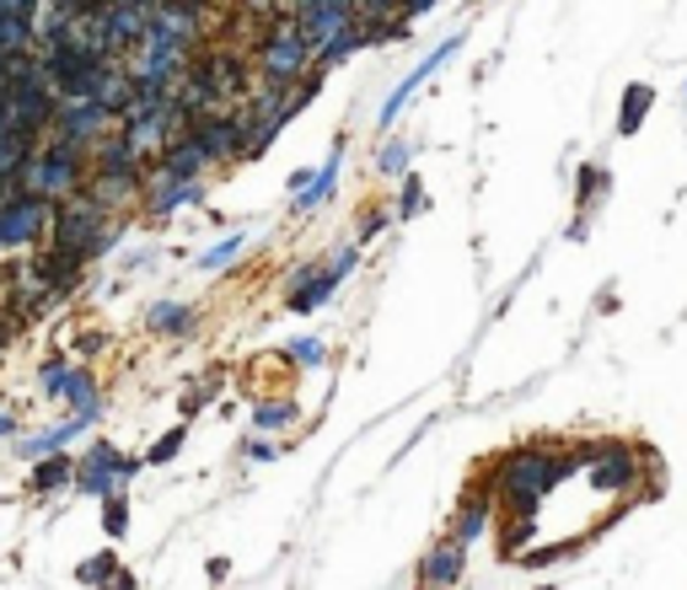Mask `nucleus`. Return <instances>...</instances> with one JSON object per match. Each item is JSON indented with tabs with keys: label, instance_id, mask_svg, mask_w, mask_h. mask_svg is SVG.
I'll return each mask as SVG.
<instances>
[{
	"label": "nucleus",
	"instance_id": "1",
	"mask_svg": "<svg viewBox=\"0 0 687 590\" xmlns=\"http://www.w3.org/2000/svg\"><path fill=\"white\" fill-rule=\"evenodd\" d=\"M49 231H55V248H60V253H75L81 263L97 258L103 248H114V237H119V226H108V209L92 194L60 198V215L49 220Z\"/></svg>",
	"mask_w": 687,
	"mask_h": 590
},
{
	"label": "nucleus",
	"instance_id": "2",
	"mask_svg": "<svg viewBox=\"0 0 687 590\" xmlns=\"http://www.w3.org/2000/svg\"><path fill=\"white\" fill-rule=\"evenodd\" d=\"M22 194L33 198H49V204H60V198L81 194V150H70V145H44V150H33L27 156V167H22V183H16Z\"/></svg>",
	"mask_w": 687,
	"mask_h": 590
},
{
	"label": "nucleus",
	"instance_id": "3",
	"mask_svg": "<svg viewBox=\"0 0 687 590\" xmlns=\"http://www.w3.org/2000/svg\"><path fill=\"white\" fill-rule=\"evenodd\" d=\"M258 65H263L269 81H285V86H296V81L312 70V49H307V38L296 33V16H280V22L263 33Z\"/></svg>",
	"mask_w": 687,
	"mask_h": 590
},
{
	"label": "nucleus",
	"instance_id": "4",
	"mask_svg": "<svg viewBox=\"0 0 687 590\" xmlns=\"http://www.w3.org/2000/svg\"><path fill=\"white\" fill-rule=\"evenodd\" d=\"M55 220V204L49 198H33V194H16L0 204V248H22V242H38Z\"/></svg>",
	"mask_w": 687,
	"mask_h": 590
},
{
	"label": "nucleus",
	"instance_id": "5",
	"mask_svg": "<svg viewBox=\"0 0 687 590\" xmlns=\"http://www.w3.org/2000/svg\"><path fill=\"white\" fill-rule=\"evenodd\" d=\"M554 457H543V451H521V457L500 461V494L510 505H532L548 483H554Z\"/></svg>",
	"mask_w": 687,
	"mask_h": 590
},
{
	"label": "nucleus",
	"instance_id": "6",
	"mask_svg": "<svg viewBox=\"0 0 687 590\" xmlns=\"http://www.w3.org/2000/svg\"><path fill=\"white\" fill-rule=\"evenodd\" d=\"M108 119H114V113H108L103 103H60L55 119H49V140L81 150V145H92L97 134L108 130Z\"/></svg>",
	"mask_w": 687,
	"mask_h": 590
},
{
	"label": "nucleus",
	"instance_id": "7",
	"mask_svg": "<svg viewBox=\"0 0 687 590\" xmlns=\"http://www.w3.org/2000/svg\"><path fill=\"white\" fill-rule=\"evenodd\" d=\"M242 134H248V119H237V113H204V119H193L188 124V140L204 150V161H221V156H237L242 150Z\"/></svg>",
	"mask_w": 687,
	"mask_h": 590
},
{
	"label": "nucleus",
	"instance_id": "8",
	"mask_svg": "<svg viewBox=\"0 0 687 590\" xmlns=\"http://www.w3.org/2000/svg\"><path fill=\"white\" fill-rule=\"evenodd\" d=\"M145 27H151V5H134V0H108L103 5V44H108V55L114 49H134L145 38Z\"/></svg>",
	"mask_w": 687,
	"mask_h": 590
},
{
	"label": "nucleus",
	"instance_id": "9",
	"mask_svg": "<svg viewBox=\"0 0 687 590\" xmlns=\"http://www.w3.org/2000/svg\"><path fill=\"white\" fill-rule=\"evenodd\" d=\"M199 75L210 81V92H215V103H232V97H248V70L242 60L232 55V49H215V55H204L199 60Z\"/></svg>",
	"mask_w": 687,
	"mask_h": 590
},
{
	"label": "nucleus",
	"instance_id": "10",
	"mask_svg": "<svg viewBox=\"0 0 687 590\" xmlns=\"http://www.w3.org/2000/svg\"><path fill=\"white\" fill-rule=\"evenodd\" d=\"M193 198H199V183H193V178H178V172H167V167H156L151 183H145V204H151V215H173L178 204H193Z\"/></svg>",
	"mask_w": 687,
	"mask_h": 590
},
{
	"label": "nucleus",
	"instance_id": "11",
	"mask_svg": "<svg viewBox=\"0 0 687 590\" xmlns=\"http://www.w3.org/2000/svg\"><path fill=\"white\" fill-rule=\"evenodd\" d=\"M457 49H462V38H446V44H440V49H436V55H430L425 65L414 70V75H408V81H403V86H398V92L387 97V108H381V124H392V119H398V108H403V103L414 97V86H419V81H425V75H430V70H436L440 60H446V55H457Z\"/></svg>",
	"mask_w": 687,
	"mask_h": 590
},
{
	"label": "nucleus",
	"instance_id": "12",
	"mask_svg": "<svg viewBox=\"0 0 687 590\" xmlns=\"http://www.w3.org/2000/svg\"><path fill=\"white\" fill-rule=\"evenodd\" d=\"M457 569H462V542L440 547L436 558H430V569H425V586H446V580H457Z\"/></svg>",
	"mask_w": 687,
	"mask_h": 590
},
{
	"label": "nucleus",
	"instance_id": "13",
	"mask_svg": "<svg viewBox=\"0 0 687 590\" xmlns=\"http://www.w3.org/2000/svg\"><path fill=\"white\" fill-rule=\"evenodd\" d=\"M188 323H193V306H178V301H167V306L151 312V328L156 333H178V328H188Z\"/></svg>",
	"mask_w": 687,
	"mask_h": 590
},
{
	"label": "nucleus",
	"instance_id": "14",
	"mask_svg": "<svg viewBox=\"0 0 687 590\" xmlns=\"http://www.w3.org/2000/svg\"><path fill=\"white\" fill-rule=\"evenodd\" d=\"M114 467H119L114 451H108V446H97L92 461H86V472H81V478H86V489H92V494H103V489H108V478H103V472H114Z\"/></svg>",
	"mask_w": 687,
	"mask_h": 590
},
{
	"label": "nucleus",
	"instance_id": "15",
	"mask_svg": "<svg viewBox=\"0 0 687 590\" xmlns=\"http://www.w3.org/2000/svg\"><path fill=\"white\" fill-rule=\"evenodd\" d=\"M644 113H650V86H633V92H628L624 119H618V124H624V134L639 130V124H644Z\"/></svg>",
	"mask_w": 687,
	"mask_h": 590
},
{
	"label": "nucleus",
	"instance_id": "16",
	"mask_svg": "<svg viewBox=\"0 0 687 590\" xmlns=\"http://www.w3.org/2000/svg\"><path fill=\"white\" fill-rule=\"evenodd\" d=\"M237 248H242V237H226L215 253H204V268H226V258H237Z\"/></svg>",
	"mask_w": 687,
	"mask_h": 590
},
{
	"label": "nucleus",
	"instance_id": "17",
	"mask_svg": "<svg viewBox=\"0 0 687 590\" xmlns=\"http://www.w3.org/2000/svg\"><path fill=\"white\" fill-rule=\"evenodd\" d=\"M64 478H75V472H70V467H64V461H49V467H44V472H38V489H60Z\"/></svg>",
	"mask_w": 687,
	"mask_h": 590
},
{
	"label": "nucleus",
	"instance_id": "18",
	"mask_svg": "<svg viewBox=\"0 0 687 590\" xmlns=\"http://www.w3.org/2000/svg\"><path fill=\"white\" fill-rule=\"evenodd\" d=\"M285 419H291L285 402H263V408H258V424H263V430H274V424H285Z\"/></svg>",
	"mask_w": 687,
	"mask_h": 590
},
{
	"label": "nucleus",
	"instance_id": "19",
	"mask_svg": "<svg viewBox=\"0 0 687 590\" xmlns=\"http://www.w3.org/2000/svg\"><path fill=\"white\" fill-rule=\"evenodd\" d=\"M478 531H484V505H473V510L462 516V542H467V537H478Z\"/></svg>",
	"mask_w": 687,
	"mask_h": 590
},
{
	"label": "nucleus",
	"instance_id": "20",
	"mask_svg": "<svg viewBox=\"0 0 687 590\" xmlns=\"http://www.w3.org/2000/svg\"><path fill=\"white\" fill-rule=\"evenodd\" d=\"M64 376H70V365H64V360H55V365L44 371V387H49V393H60V387H64Z\"/></svg>",
	"mask_w": 687,
	"mask_h": 590
},
{
	"label": "nucleus",
	"instance_id": "21",
	"mask_svg": "<svg viewBox=\"0 0 687 590\" xmlns=\"http://www.w3.org/2000/svg\"><path fill=\"white\" fill-rule=\"evenodd\" d=\"M403 161H408V150H403V145H387V150H381V167H387V172H398Z\"/></svg>",
	"mask_w": 687,
	"mask_h": 590
},
{
	"label": "nucleus",
	"instance_id": "22",
	"mask_svg": "<svg viewBox=\"0 0 687 590\" xmlns=\"http://www.w3.org/2000/svg\"><path fill=\"white\" fill-rule=\"evenodd\" d=\"M296 360H307V365L322 360V344H317V338H301V344H296Z\"/></svg>",
	"mask_w": 687,
	"mask_h": 590
},
{
	"label": "nucleus",
	"instance_id": "23",
	"mask_svg": "<svg viewBox=\"0 0 687 590\" xmlns=\"http://www.w3.org/2000/svg\"><path fill=\"white\" fill-rule=\"evenodd\" d=\"M5 333H11V317H5V312H0V344H5Z\"/></svg>",
	"mask_w": 687,
	"mask_h": 590
},
{
	"label": "nucleus",
	"instance_id": "24",
	"mask_svg": "<svg viewBox=\"0 0 687 590\" xmlns=\"http://www.w3.org/2000/svg\"><path fill=\"white\" fill-rule=\"evenodd\" d=\"M5 430H11V424H5V419H0V435H5Z\"/></svg>",
	"mask_w": 687,
	"mask_h": 590
},
{
	"label": "nucleus",
	"instance_id": "25",
	"mask_svg": "<svg viewBox=\"0 0 687 590\" xmlns=\"http://www.w3.org/2000/svg\"><path fill=\"white\" fill-rule=\"evenodd\" d=\"M134 5H156V0H134Z\"/></svg>",
	"mask_w": 687,
	"mask_h": 590
}]
</instances>
